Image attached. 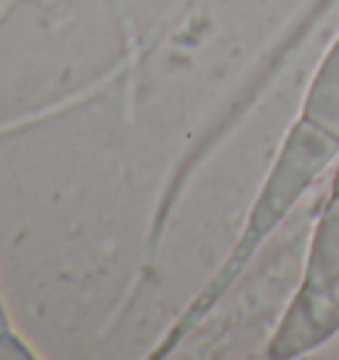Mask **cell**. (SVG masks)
I'll use <instances>...</instances> for the list:
<instances>
[{
    "instance_id": "cell-1",
    "label": "cell",
    "mask_w": 339,
    "mask_h": 360,
    "mask_svg": "<svg viewBox=\"0 0 339 360\" xmlns=\"http://www.w3.org/2000/svg\"><path fill=\"white\" fill-rule=\"evenodd\" d=\"M339 331V196L318 217L310 262L292 313L276 339L279 355H300Z\"/></svg>"
},
{
    "instance_id": "cell-2",
    "label": "cell",
    "mask_w": 339,
    "mask_h": 360,
    "mask_svg": "<svg viewBox=\"0 0 339 360\" xmlns=\"http://www.w3.org/2000/svg\"><path fill=\"white\" fill-rule=\"evenodd\" d=\"M305 120L339 141V40L313 79L305 101Z\"/></svg>"
},
{
    "instance_id": "cell-3",
    "label": "cell",
    "mask_w": 339,
    "mask_h": 360,
    "mask_svg": "<svg viewBox=\"0 0 339 360\" xmlns=\"http://www.w3.org/2000/svg\"><path fill=\"white\" fill-rule=\"evenodd\" d=\"M334 196H339V169H337V180H334Z\"/></svg>"
}]
</instances>
